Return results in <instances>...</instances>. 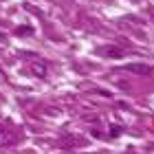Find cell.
Wrapping results in <instances>:
<instances>
[{
    "instance_id": "obj_3",
    "label": "cell",
    "mask_w": 154,
    "mask_h": 154,
    "mask_svg": "<svg viewBox=\"0 0 154 154\" xmlns=\"http://www.w3.org/2000/svg\"><path fill=\"white\" fill-rule=\"evenodd\" d=\"M13 143V134L7 128H2L0 125V148H5V145H11Z\"/></svg>"
},
{
    "instance_id": "obj_4",
    "label": "cell",
    "mask_w": 154,
    "mask_h": 154,
    "mask_svg": "<svg viewBox=\"0 0 154 154\" xmlns=\"http://www.w3.org/2000/svg\"><path fill=\"white\" fill-rule=\"evenodd\" d=\"M101 53H106V57H115V60L123 57V51H121V48H117V46H103Z\"/></svg>"
},
{
    "instance_id": "obj_2",
    "label": "cell",
    "mask_w": 154,
    "mask_h": 154,
    "mask_svg": "<svg viewBox=\"0 0 154 154\" xmlns=\"http://www.w3.org/2000/svg\"><path fill=\"white\" fill-rule=\"evenodd\" d=\"M31 73L35 75V77H46L48 66L44 64V62H33V64H31Z\"/></svg>"
},
{
    "instance_id": "obj_1",
    "label": "cell",
    "mask_w": 154,
    "mask_h": 154,
    "mask_svg": "<svg viewBox=\"0 0 154 154\" xmlns=\"http://www.w3.org/2000/svg\"><path fill=\"white\" fill-rule=\"evenodd\" d=\"M128 73H139V75H145V73H152V66L150 64H128L125 66Z\"/></svg>"
}]
</instances>
